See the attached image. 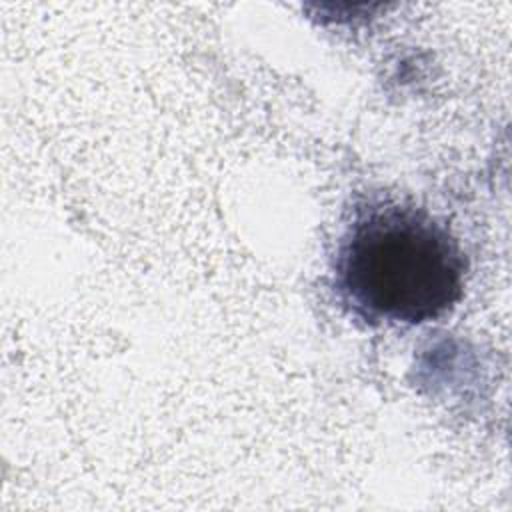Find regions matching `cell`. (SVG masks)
<instances>
[{
	"label": "cell",
	"mask_w": 512,
	"mask_h": 512,
	"mask_svg": "<svg viewBox=\"0 0 512 512\" xmlns=\"http://www.w3.org/2000/svg\"><path fill=\"white\" fill-rule=\"evenodd\" d=\"M342 302L368 324H422L462 296L464 254L426 212L396 202L356 208L334 262Z\"/></svg>",
	"instance_id": "6da1fadb"
}]
</instances>
